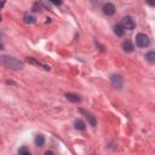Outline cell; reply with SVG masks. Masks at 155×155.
<instances>
[{
  "instance_id": "cell-1",
  "label": "cell",
  "mask_w": 155,
  "mask_h": 155,
  "mask_svg": "<svg viewBox=\"0 0 155 155\" xmlns=\"http://www.w3.org/2000/svg\"><path fill=\"white\" fill-rule=\"evenodd\" d=\"M1 61H3V64L6 67V68L13 69V70H18V69L23 68V62L18 61L15 57H11V56H3Z\"/></svg>"
},
{
  "instance_id": "cell-2",
  "label": "cell",
  "mask_w": 155,
  "mask_h": 155,
  "mask_svg": "<svg viewBox=\"0 0 155 155\" xmlns=\"http://www.w3.org/2000/svg\"><path fill=\"white\" fill-rule=\"evenodd\" d=\"M150 41H149V38L147 37L146 34H138L136 37V45L138 47H148Z\"/></svg>"
},
{
  "instance_id": "cell-3",
  "label": "cell",
  "mask_w": 155,
  "mask_h": 155,
  "mask_svg": "<svg viewBox=\"0 0 155 155\" xmlns=\"http://www.w3.org/2000/svg\"><path fill=\"white\" fill-rule=\"evenodd\" d=\"M121 25L124 27V29H127V30H133L136 27L135 21H133L132 17H130V16H125L121 19Z\"/></svg>"
},
{
  "instance_id": "cell-4",
  "label": "cell",
  "mask_w": 155,
  "mask_h": 155,
  "mask_svg": "<svg viewBox=\"0 0 155 155\" xmlns=\"http://www.w3.org/2000/svg\"><path fill=\"white\" fill-rule=\"evenodd\" d=\"M103 12H104L107 16H113L115 13V6L112 3H107L103 5Z\"/></svg>"
},
{
  "instance_id": "cell-5",
  "label": "cell",
  "mask_w": 155,
  "mask_h": 155,
  "mask_svg": "<svg viewBox=\"0 0 155 155\" xmlns=\"http://www.w3.org/2000/svg\"><path fill=\"white\" fill-rule=\"evenodd\" d=\"M81 114H84L85 115V118L87 119V121H89L90 124H91V126H96V124H97V121H96V118L94 116V114H91L90 112H87V110H84V109H80L79 110Z\"/></svg>"
},
{
  "instance_id": "cell-6",
  "label": "cell",
  "mask_w": 155,
  "mask_h": 155,
  "mask_svg": "<svg viewBox=\"0 0 155 155\" xmlns=\"http://www.w3.org/2000/svg\"><path fill=\"white\" fill-rule=\"evenodd\" d=\"M110 81L115 87H118V89H121L122 87V78L120 75H115V74L110 75Z\"/></svg>"
},
{
  "instance_id": "cell-7",
  "label": "cell",
  "mask_w": 155,
  "mask_h": 155,
  "mask_svg": "<svg viewBox=\"0 0 155 155\" xmlns=\"http://www.w3.org/2000/svg\"><path fill=\"white\" fill-rule=\"evenodd\" d=\"M25 61H27L29 64H34V65H38V67H43V68H44L45 70H50V69H51L49 65H46V64L40 63L39 61H37V59H35V58H33V57H28V58L25 59Z\"/></svg>"
},
{
  "instance_id": "cell-8",
  "label": "cell",
  "mask_w": 155,
  "mask_h": 155,
  "mask_svg": "<svg viewBox=\"0 0 155 155\" xmlns=\"http://www.w3.org/2000/svg\"><path fill=\"white\" fill-rule=\"evenodd\" d=\"M133 49H135V45L132 44L131 40H125L122 43V50L125 51V52H132Z\"/></svg>"
},
{
  "instance_id": "cell-9",
  "label": "cell",
  "mask_w": 155,
  "mask_h": 155,
  "mask_svg": "<svg viewBox=\"0 0 155 155\" xmlns=\"http://www.w3.org/2000/svg\"><path fill=\"white\" fill-rule=\"evenodd\" d=\"M65 97H67V100L70 101V102H73V103H79L81 101L80 96H78L75 94H65Z\"/></svg>"
},
{
  "instance_id": "cell-10",
  "label": "cell",
  "mask_w": 155,
  "mask_h": 155,
  "mask_svg": "<svg viewBox=\"0 0 155 155\" xmlns=\"http://www.w3.org/2000/svg\"><path fill=\"white\" fill-rule=\"evenodd\" d=\"M114 33L116 34V37H122L124 33H125V29H124V27L120 24H116L115 27H114Z\"/></svg>"
},
{
  "instance_id": "cell-11",
  "label": "cell",
  "mask_w": 155,
  "mask_h": 155,
  "mask_svg": "<svg viewBox=\"0 0 155 155\" xmlns=\"http://www.w3.org/2000/svg\"><path fill=\"white\" fill-rule=\"evenodd\" d=\"M35 146L37 147H43L44 143H45V137L43 135H38L37 137H35Z\"/></svg>"
},
{
  "instance_id": "cell-12",
  "label": "cell",
  "mask_w": 155,
  "mask_h": 155,
  "mask_svg": "<svg viewBox=\"0 0 155 155\" xmlns=\"http://www.w3.org/2000/svg\"><path fill=\"white\" fill-rule=\"evenodd\" d=\"M74 127L76 128V130H79V131H84L85 130V124H84V121H81V120H75Z\"/></svg>"
},
{
  "instance_id": "cell-13",
  "label": "cell",
  "mask_w": 155,
  "mask_h": 155,
  "mask_svg": "<svg viewBox=\"0 0 155 155\" xmlns=\"http://www.w3.org/2000/svg\"><path fill=\"white\" fill-rule=\"evenodd\" d=\"M146 59L150 63H155V51H150L146 55Z\"/></svg>"
},
{
  "instance_id": "cell-14",
  "label": "cell",
  "mask_w": 155,
  "mask_h": 155,
  "mask_svg": "<svg viewBox=\"0 0 155 155\" xmlns=\"http://www.w3.org/2000/svg\"><path fill=\"white\" fill-rule=\"evenodd\" d=\"M23 21H24L25 23H34L35 22V18L33 16H29V15H24Z\"/></svg>"
},
{
  "instance_id": "cell-15",
  "label": "cell",
  "mask_w": 155,
  "mask_h": 155,
  "mask_svg": "<svg viewBox=\"0 0 155 155\" xmlns=\"http://www.w3.org/2000/svg\"><path fill=\"white\" fill-rule=\"evenodd\" d=\"M41 10H43V7H41V4L40 3H35L33 5V11L34 12H40Z\"/></svg>"
},
{
  "instance_id": "cell-16",
  "label": "cell",
  "mask_w": 155,
  "mask_h": 155,
  "mask_svg": "<svg viewBox=\"0 0 155 155\" xmlns=\"http://www.w3.org/2000/svg\"><path fill=\"white\" fill-rule=\"evenodd\" d=\"M19 154H21V155H32V154H30V152H28V150H24V152H19Z\"/></svg>"
},
{
  "instance_id": "cell-17",
  "label": "cell",
  "mask_w": 155,
  "mask_h": 155,
  "mask_svg": "<svg viewBox=\"0 0 155 155\" xmlns=\"http://www.w3.org/2000/svg\"><path fill=\"white\" fill-rule=\"evenodd\" d=\"M44 155H55V154H53L52 152H46V153H45Z\"/></svg>"
},
{
  "instance_id": "cell-18",
  "label": "cell",
  "mask_w": 155,
  "mask_h": 155,
  "mask_svg": "<svg viewBox=\"0 0 155 155\" xmlns=\"http://www.w3.org/2000/svg\"><path fill=\"white\" fill-rule=\"evenodd\" d=\"M149 5H152V6H155V1H148Z\"/></svg>"
}]
</instances>
